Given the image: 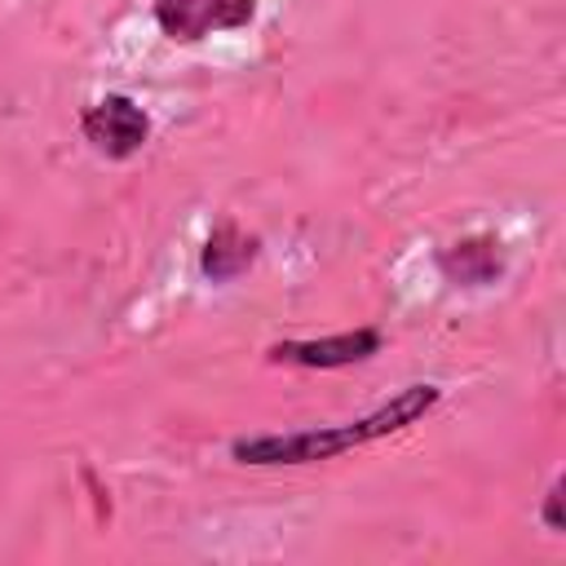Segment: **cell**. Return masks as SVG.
Instances as JSON below:
<instances>
[{"label": "cell", "instance_id": "obj_1", "mask_svg": "<svg viewBox=\"0 0 566 566\" xmlns=\"http://www.w3.org/2000/svg\"><path fill=\"white\" fill-rule=\"evenodd\" d=\"M442 389L438 385H407L398 389L389 402H380L376 411L345 420V424H318V429H292V433H252V438H234L230 455L239 464H318V460H336L354 447L380 442L389 433L411 429L416 420H424L438 407Z\"/></svg>", "mask_w": 566, "mask_h": 566}, {"label": "cell", "instance_id": "obj_2", "mask_svg": "<svg viewBox=\"0 0 566 566\" xmlns=\"http://www.w3.org/2000/svg\"><path fill=\"white\" fill-rule=\"evenodd\" d=\"M80 133L84 142L106 155V159H128L146 146L150 137V115L128 97V93H106L93 106H84L80 115Z\"/></svg>", "mask_w": 566, "mask_h": 566}, {"label": "cell", "instance_id": "obj_3", "mask_svg": "<svg viewBox=\"0 0 566 566\" xmlns=\"http://www.w3.org/2000/svg\"><path fill=\"white\" fill-rule=\"evenodd\" d=\"M256 0H155V22L172 44H199L221 31H243Z\"/></svg>", "mask_w": 566, "mask_h": 566}, {"label": "cell", "instance_id": "obj_4", "mask_svg": "<svg viewBox=\"0 0 566 566\" xmlns=\"http://www.w3.org/2000/svg\"><path fill=\"white\" fill-rule=\"evenodd\" d=\"M380 332L376 327H354V332H336V336H318V340H279L265 349L270 363L283 367H310V371H332V367H354L371 354H380Z\"/></svg>", "mask_w": 566, "mask_h": 566}, {"label": "cell", "instance_id": "obj_5", "mask_svg": "<svg viewBox=\"0 0 566 566\" xmlns=\"http://www.w3.org/2000/svg\"><path fill=\"white\" fill-rule=\"evenodd\" d=\"M256 252H261L256 234L239 230L234 221H217L208 243H203V252H199V274L208 283H230V279H239L256 261Z\"/></svg>", "mask_w": 566, "mask_h": 566}, {"label": "cell", "instance_id": "obj_6", "mask_svg": "<svg viewBox=\"0 0 566 566\" xmlns=\"http://www.w3.org/2000/svg\"><path fill=\"white\" fill-rule=\"evenodd\" d=\"M438 270L451 279V283H491L500 270H504V252H500V239L491 234H473V239H460L451 248L438 252Z\"/></svg>", "mask_w": 566, "mask_h": 566}, {"label": "cell", "instance_id": "obj_7", "mask_svg": "<svg viewBox=\"0 0 566 566\" xmlns=\"http://www.w3.org/2000/svg\"><path fill=\"white\" fill-rule=\"evenodd\" d=\"M562 486H566V482L557 478V482L548 486V495H544V526H548L553 535H562V531H566V517H562Z\"/></svg>", "mask_w": 566, "mask_h": 566}]
</instances>
